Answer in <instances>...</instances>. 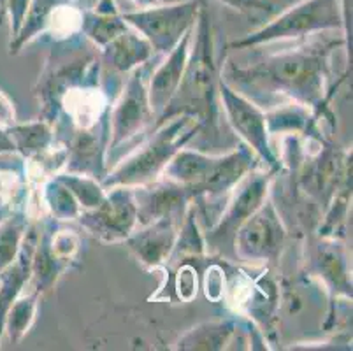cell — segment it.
I'll list each match as a JSON object with an SVG mask.
<instances>
[{
    "mask_svg": "<svg viewBox=\"0 0 353 351\" xmlns=\"http://www.w3.org/2000/svg\"><path fill=\"white\" fill-rule=\"evenodd\" d=\"M345 41L301 44L239 67L229 60L221 79L256 106L301 104L322 114L327 104L330 54Z\"/></svg>",
    "mask_w": 353,
    "mask_h": 351,
    "instance_id": "6da1fadb",
    "label": "cell"
},
{
    "mask_svg": "<svg viewBox=\"0 0 353 351\" xmlns=\"http://www.w3.org/2000/svg\"><path fill=\"white\" fill-rule=\"evenodd\" d=\"M220 67L214 60V39L211 16L204 0H201L197 21L194 25L188 62L183 72L181 85L172 101L155 121V127L176 114H194L202 123L201 134L220 135V104H218Z\"/></svg>",
    "mask_w": 353,
    "mask_h": 351,
    "instance_id": "7a4b0ae2",
    "label": "cell"
},
{
    "mask_svg": "<svg viewBox=\"0 0 353 351\" xmlns=\"http://www.w3.org/2000/svg\"><path fill=\"white\" fill-rule=\"evenodd\" d=\"M256 160L246 144L227 154H206L185 146L167 163L162 178L187 188L195 205L213 204L229 197L234 186L259 167Z\"/></svg>",
    "mask_w": 353,
    "mask_h": 351,
    "instance_id": "3957f363",
    "label": "cell"
},
{
    "mask_svg": "<svg viewBox=\"0 0 353 351\" xmlns=\"http://www.w3.org/2000/svg\"><path fill=\"white\" fill-rule=\"evenodd\" d=\"M155 134L130 153L102 179L104 188L113 186H141L160 179L163 169L179 150L187 146L202 132V123L194 114H176L157 125Z\"/></svg>",
    "mask_w": 353,
    "mask_h": 351,
    "instance_id": "277c9868",
    "label": "cell"
},
{
    "mask_svg": "<svg viewBox=\"0 0 353 351\" xmlns=\"http://www.w3.org/2000/svg\"><path fill=\"white\" fill-rule=\"evenodd\" d=\"M345 0H303L287 11L229 44L230 50H250L276 41L303 39L327 30H346Z\"/></svg>",
    "mask_w": 353,
    "mask_h": 351,
    "instance_id": "5b68a950",
    "label": "cell"
},
{
    "mask_svg": "<svg viewBox=\"0 0 353 351\" xmlns=\"http://www.w3.org/2000/svg\"><path fill=\"white\" fill-rule=\"evenodd\" d=\"M272 176L274 174L269 170L265 172V170L253 169L234 186L227 197L223 211L218 214L216 221L204 234L206 250L210 253H220V255H229L234 259V234L269 197Z\"/></svg>",
    "mask_w": 353,
    "mask_h": 351,
    "instance_id": "8992f818",
    "label": "cell"
},
{
    "mask_svg": "<svg viewBox=\"0 0 353 351\" xmlns=\"http://www.w3.org/2000/svg\"><path fill=\"white\" fill-rule=\"evenodd\" d=\"M201 0H181L172 4L150 6L137 11L121 12L130 28L146 39L153 53L165 57L197 21Z\"/></svg>",
    "mask_w": 353,
    "mask_h": 351,
    "instance_id": "52a82bcc",
    "label": "cell"
},
{
    "mask_svg": "<svg viewBox=\"0 0 353 351\" xmlns=\"http://www.w3.org/2000/svg\"><path fill=\"white\" fill-rule=\"evenodd\" d=\"M285 239L287 228L274 202L268 197L234 234V259L253 263L276 262L281 255Z\"/></svg>",
    "mask_w": 353,
    "mask_h": 351,
    "instance_id": "ba28073f",
    "label": "cell"
},
{
    "mask_svg": "<svg viewBox=\"0 0 353 351\" xmlns=\"http://www.w3.org/2000/svg\"><path fill=\"white\" fill-rule=\"evenodd\" d=\"M153 112L148 101L146 70L144 66L128 72L127 81L118 92L109 112L108 157L123 144L143 134L153 123Z\"/></svg>",
    "mask_w": 353,
    "mask_h": 351,
    "instance_id": "9c48e42d",
    "label": "cell"
},
{
    "mask_svg": "<svg viewBox=\"0 0 353 351\" xmlns=\"http://www.w3.org/2000/svg\"><path fill=\"white\" fill-rule=\"evenodd\" d=\"M218 97L221 109L225 112L227 121L232 130L245 141L246 146L256 154V159L268 167L269 172L276 174L281 169V160L276 157L269 143V132L265 125V111L255 102L241 95L239 92L227 85L220 76L218 81Z\"/></svg>",
    "mask_w": 353,
    "mask_h": 351,
    "instance_id": "30bf717a",
    "label": "cell"
},
{
    "mask_svg": "<svg viewBox=\"0 0 353 351\" xmlns=\"http://www.w3.org/2000/svg\"><path fill=\"white\" fill-rule=\"evenodd\" d=\"M79 225L99 241L125 243L137 227V205L132 186L105 188V197L95 209L81 211Z\"/></svg>",
    "mask_w": 353,
    "mask_h": 351,
    "instance_id": "8fae6325",
    "label": "cell"
},
{
    "mask_svg": "<svg viewBox=\"0 0 353 351\" xmlns=\"http://www.w3.org/2000/svg\"><path fill=\"white\" fill-rule=\"evenodd\" d=\"M67 148V160L63 169L67 172L85 174L102 181L108 174L109 116L88 128H76L63 141Z\"/></svg>",
    "mask_w": 353,
    "mask_h": 351,
    "instance_id": "7c38bea8",
    "label": "cell"
},
{
    "mask_svg": "<svg viewBox=\"0 0 353 351\" xmlns=\"http://www.w3.org/2000/svg\"><path fill=\"white\" fill-rule=\"evenodd\" d=\"M134 199L137 205V227L167 217L183 220L192 202V195L187 188L165 178L134 186Z\"/></svg>",
    "mask_w": 353,
    "mask_h": 351,
    "instance_id": "4fadbf2b",
    "label": "cell"
},
{
    "mask_svg": "<svg viewBox=\"0 0 353 351\" xmlns=\"http://www.w3.org/2000/svg\"><path fill=\"white\" fill-rule=\"evenodd\" d=\"M181 220L179 218H160L148 225L136 227L127 237L125 244L137 260L148 269H157L169 262Z\"/></svg>",
    "mask_w": 353,
    "mask_h": 351,
    "instance_id": "5bb4252c",
    "label": "cell"
},
{
    "mask_svg": "<svg viewBox=\"0 0 353 351\" xmlns=\"http://www.w3.org/2000/svg\"><path fill=\"white\" fill-rule=\"evenodd\" d=\"M192 37H194V28L183 35L178 46L171 53L165 54L163 62L152 74V79L148 85V101H150V108H152L155 121L165 111V108L181 85L183 72H185L188 53H190Z\"/></svg>",
    "mask_w": 353,
    "mask_h": 351,
    "instance_id": "9a60e30c",
    "label": "cell"
},
{
    "mask_svg": "<svg viewBox=\"0 0 353 351\" xmlns=\"http://www.w3.org/2000/svg\"><path fill=\"white\" fill-rule=\"evenodd\" d=\"M37 234H39V228L30 225L16 260L0 272V339L4 336V318L8 314V309L23 294V288L30 283L32 255H34Z\"/></svg>",
    "mask_w": 353,
    "mask_h": 351,
    "instance_id": "2e32d148",
    "label": "cell"
},
{
    "mask_svg": "<svg viewBox=\"0 0 353 351\" xmlns=\"http://www.w3.org/2000/svg\"><path fill=\"white\" fill-rule=\"evenodd\" d=\"M153 57V50L146 39L128 28L114 41L99 50V58L102 66L108 67L114 74H128L141 66H146Z\"/></svg>",
    "mask_w": 353,
    "mask_h": 351,
    "instance_id": "e0dca14e",
    "label": "cell"
},
{
    "mask_svg": "<svg viewBox=\"0 0 353 351\" xmlns=\"http://www.w3.org/2000/svg\"><path fill=\"white\" fill-rule=\"evenodd\" d=\"M313 272L319 274L334 295H345L352 299V281L348 278V262H346L345 248L338 241L323 237L314 246Z\"/></svg>",
    "mask_w": 353,
    "mask_h": 351,
    "instance_id": "ac0fdd59",
    "label": "cell"
},
{
    "mask_svg": "<svg viewBox=\"0 0 353 351\" xmlns=\"http://www.w3.org/2000/svg\"><path fill=\"white\" fill-rule=\"evenodd\" d=\"M54 227H57V221L53 218H48L43 221V227H41L37 241H35L34 255H32V276L28 285L41 295L53 288L54 283L59 281L62 272L67 269L65 263L60 262L51 251L50 239Z\"/></svg>",
    "mask_w": 353,
    "mask_h": 351,
    "instance_id": "d6986e66",
    "label": "cell"
},
{
    "mask_svg": "<svg viewBox=\"0 0 353 351\" xmlns=\"http://www.w3.org/2000/svg\"><path fill=\"white\" fill-rule=\"evenodd\" d=\"M69 4H72L70 0H30L20 32L9 39V54H18L28 43L43 35Z\"/></svg>",
    "mask_w": 353,
    "mask_h": 351,
    "instance_id": "ffe728a7",
    "label": "cell"
},
{
    "mask_svg": "<svg viewBox=\"0 0 353 351\" xmlns=\"http://www.w3.org/2000/svg\"><path fill=\"white\" fill-rule=\"evenodd\" d=\"M239 321L236 318L227 320L202 321L183 334L174 343L172 350L183 351H220L229 346L230 339L237 332Z\"/></svg>",
    "mask_w": 353,
    "mask_h": 351,
    "instance_id": "44dd1931",
    "label": "cell"
},
{
    "mask_svg": "<svg viewBox=\"0 0 353 351\" xmlns=\"http://www.w3.org/2000/svg\"><path fill=\"white\" fill-rule=\"evenodd\" d=\"M16 148V153L20 154L23 162L34 160L46 151H50L54 144L59 143L54 137L53 125L44 120L28 121V123H18L6 128Z\"/></svg>",
    "mask_w": 353,
    "mask_h": 351,
    "instance_id": "7402d4cb",
    "label": "cell"
},
{
    "mask_svg": "<svg viewBox=\"0 0 353 351\" xmlns=\"http://www.w3.org/2000/svg\"><path fill=\"white\" fill-rule=\"evenodd\" d=\"M320 114L301 104H281L265 112V125L271 134H313Z\"/></svg>",
    "mask_w": 353,
    "mask_h": 351,
    "instance_id": "603a6c76",
    "label": "cell"
},
{
    "mask_svg": "<svg viewBox=\"0 0 353 351\" xmlns=\"http://www.w3.org/2000/svg\"><path fill=\"white\" fill-rule=\"evenodd\" d=\"M127 21L123 19L121 12L114 14H101L94 9H85L81 11V19H79V32L90 44H94L97 50L108 46L111 41L128 30Z\"/></svg>",
    "mask_w": 353,
    "mask_h": 351,
    "instance_id": "cb8c5ba5",
    "label": "cell"
},
{
    "mask_svg": "<svg viewBox=\"0 0 353 351\" xmlns=\"http://www.w3.org/2000/svg\"><path fill=\"white\" fill-rule=\"evenodd\" d=\"M206 239H204V232L199 227L197 211H195L194 202H190L185 217H183L181 225H179L178 239H176L172 253L169 257L171 265H179L188 259H199V257L206 255Z\"/></svg>",
    "mask_w": 353,
    "mask_h": 351,
    "instance_id": "d4e9b609",
    "label": "cell"
},
{
    "mask_svg": "<svg viewBox=\"0 0 353 351\" xmlns=\"http://www.w3.org/2000/svg\"><path fill=\"white\" fill-rule=\"evenodd\" d=\"M28 227L25 209H14L0 218V272L16 260Z\"/></svg>",
    "mask_w": 353,
    "mask_h": 351,
    "instance_id": "484cf974",
    "label": "cell"
},
{
    "mask_svg": "<svg viewBox=\"0 0 353 351\" xmlns=\"http://www.w3.org/2000/svg\"><path fill=\"white\" fill-rule=\"evenodd\" d=\"M41 197H43L48 212H50V218H53L54 221L78 220L83 211L72 192L57 176H51L44 181Z\"/></svg>",
    "mask_w": 353,
    "mask_h": 351,
    "instance_id": "4316f807",
    "label": "cell"
},
{
    "mask_svg": "<svg viewBox=\"0 0 353 351\" xmlns=\"http://www.w3.org/2000/svg\"><path fill=\"white\" fill-rule=\"evenodd\" d=\"M41 294L32 290L30 294L16 299L8 309V314L4 318V334L8 336L9 343L16 344L20 343L28 334L30 327L34 325L35 313H37V305H39Z\"/></svg>",
    "mask_w": 353,
    "mask_h": 351,
    "instance_id": "83f0119b",
    "label": "cell"
},
{
    "mask_svg": "<svg viewBox=\"0 0 353 351\" xmlns=\"http://www.w3.org/2000/svg\"><path fill=\"white\" fill-rule=\"evenodd\" d=\"M67 188L72 192V195L76 197V201L79 202L83 211H88V209H95L105 197V188L102 186L101 181L97 179L85 176V174H76V172H63L54 174Z\"/></svg>",
    "mask_w": 353,
    "mask_h": 351,
    "instance_id": "f1b7e54d",
    "label": "cell"
},
{
    "mask_svg": "<svg viewBox=\"0 0 353 351\" xmlns=\"http://www.w3.org/2000/svg\"><path fill=\"white\" fill-rule=\"evenodd\" d=\"M50 244L54 257L69 267V263L78 255L81 241L74 230H57V227H54V230L51 232Z\"/></svg>",
    "mask_w": 353,
    "mask_h": 351,
    "instance_id": "f546056e",
    "label": "cell"
},
{
    "mask_svg": "<svg viewBox=\"0 0 353 351\" xmlns=\"http://www.w3.org/2000/svg\"><path fill=\"white\" fill-rule=\"evenodd\" d=\"M216 2L241 12V14L252 16V18H256V16H269L271 18L278 12V6L269 2V0H216Z\"/></svg>",
    "mask_w": 353,
    "mask_h": 351,
    "instance_id": "4dcf8cb0",
    "label": "cell"
},
{
    "mask_svg": "<svg viewBox=\"0 0 353 351\" xmlns=\"http://www.w3.org/2000/svg\"><path fill=\"white\" fill-rule=\"evenodd\" d=\"M28 6H30V0H6L2 18L9 19V35H11V39L20 32L25 14L28 11Z\"/></svg>",
    "mask_w": 353,
    "mask_h": 351,
    "instance_id": "1f68e13d",
    "label": "cell"
},
{
    "mask_svg": "<svg viewBox=\"0 0 353 351\" xmlns=\"http://www.w3.org/2000/svg\"><path fill=\"white\" fill-rule=\"evenodd\" d=\"M16 123V109L12 101L0 90V127L8 128Z\"/></svg>",
    "mask_w": 353,
    "mask_h": 351,
    "instance_id": "d6a6232c",
    "label": "cell"
},
{
    "mask_svg": "<svg viewBox=\"0 0 353 351\" xmlns=\"http://www.w3.org/2000/svg\"><path fill=\"white\" fill-rule=\"evenodd\" d=\"M12 153H16L14 144H12L8 130L0 127V157H2V154H12Z\"/></svg>",
    "mask_w": 353,
    "mask_h": 351,
    "instance_id": "836d02e7",
    "label": "cell"
},
{
    "mask_svg": "<svg viewBox=\"0 0 353 351\" xmlns=\"http://www.w3.org/2000/svg\"><path fill=\"white\" fill-rule=\"evenodd\" d=\"M94 11L101 12V14H114V12H120L117 4H114V0H99Z\"/></svg>",
    "mask_w": 353,
    "mask_h": 351,
    "instance_id": "e575fe53",
    "label": "cell"
},
{
    "mask_svg": "<svg viewBox=\"0 0 353 351\" xmlns=\"http://www.w3.org/2000/svg\"><path fill=\"white\" fill-rule=\"evenodd\" d=\"M130 2H134L139 8H150V6L159 4V0H130Z\"/></svg>",
    "mask_w": 353,
    "mask_h": 351,
    "instance_id": "d590c367",
    "label": "cell"
},
{
    "mask_svg": "<svg viewBox=\"0 0 353 351\" xmlns=\"http://www.w3.org/2000/svg\"><path fill=\"white\" fill-rule=\"evenodd\" d=\"M4 4H6V0H0V23L4 21V18H2V14H4Z\"/></svg>",
    "mask_w": 353,
    "mask_h": 351,
    "instance_id": "8d00e7d4",
    "label": "cell"
},
{
    "mask_svg": "<svg viewBox=\"0 0 353 351\" xmlns=\"http://www.w3.org/2000/svg\"><path fill=\"white\" fill-rule=\"evenodd\" d=\"M70 2H74V4H83V2H86V0H70Z\"/></svg>",
    "mask_w": 353,
    "mask_h": 351,
    "instance_id": "74e56055",
    "label": "cell"
}]
</instances>
